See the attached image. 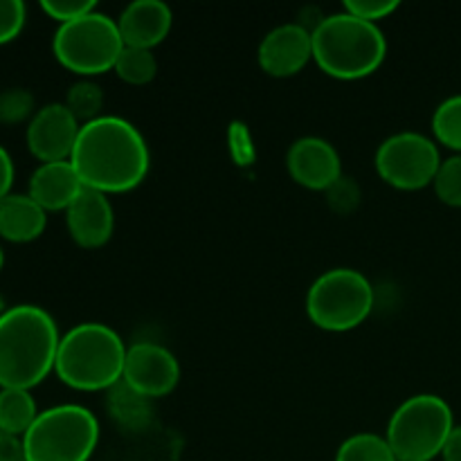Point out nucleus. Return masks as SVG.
Instances as JSON below:
<instances>
[{"mask_svg": "<svg viewBox=\"0 0 461 461\" xmlns=\"http://www.w3.org/2000/svg\"><path fill=\"white\" fill-rule=\"evenodd\" d=\"M374 309V286L360 270L331 268L306 293V313L322 331L345 333L360 327Z\"/></svg>", "mask_w": 461, "mask_h": 461, "instance_id": "nucleus-7", "label": "nucleus"}, {"mask_svg": "<svg viewBox=\"0 0 461 461\" xmlns=\"http://www.w3.org/2000/svg\"><path fill=\"white\" fill-rule=\"evenodd\" d=\"M336 461H399L385 437L358 432L347 437L336 453Z\"/></svg>", "mask_w": 461, "mask_h": 461, "instance_id": "nucleus-20", "label": "nucleus"}, {"mask_svg": "<svg viewBox=\"0 0 461 461\" xmlns=\"http://www.w3.org/2000/svg\"><path fill=\"white\" fill-rule=\"evenodd\" d=\"M70 162L84 187L111 196L144 183L151 153L144 135L129 120L104 115L81 126Z\"/></svg>", "mask_w": 461, "mask_h": 461, "instance_id": "nucleus-1", "label": "nucleus"}, {"mask_svg": "<svg viewBox=\"0 0 461 461\" xmlns=\"http://www.w3.org/2000/svg\"><path fill=\"white\" fill-rule=\"evenodd\" d=\"M23 444L27 461H88L99 444V421L84 405H54L39 412Z\"/></svg>", "mask_w": 461, "mask_h": 461, "instance_id": "nucleus-5", "label": "nucleus"}, {"mask_svg": "<svg viewBox=\"0 0 461 461\" xmlns=\"http://www.w3.org/2000/svg\"><path fill=\"white\" fill-rule=\"evenodd\" d=\"M124 45L153 50L169 36L174 16L162 0H133L115 18Z\"/></svg>", "mask_w": 461, "mask_h": 461, "instance_id": "nucleus-15", "label": "nucleus"}, {"mask_svg": "<svg viewBox=\"0 0 461 461\" xmlns=\"http://www.w3.org/2000/svg\"><path fill=\"white\" fill-rule=\"evenodd\" d=\"M0 461H27L23 437L0 430Z\"/></svg>", "mask_w": 461, "mask_h": 461, "instance_id": "nucleus-31", "label": "nucleus"}, {"mask_svg": "<svg viewBox=\"0 0 461 461\" xmlns=\"http://www.w3.org/2000/svg\"><path fill=\"white\" fill-rule=\"evenodd\" d=\"M81 124L63 102L41 106L27 122L25 142L32 156L43 162L70 160Z\"/></svg>", "mask_w": 461, "mask_h": 461, "instance_id": "nucleus-11", "label": "nucleus"}, {"mask_svg": "<svg viewBox=\"0 0 461 461\" xmlns=\"http://www.w3.org/2000/svg\"><path fill=\"white\" fill-rule=\"evenodd\" d=\"M228 151L237 167H252L257 162L255 138L246 122L234 120L228 124Z\"/></svg>", "mask_w": 461, "mask_h": 461, "instance_id": "nucleus-26", "label": "nucleus"}, {"mask_svg": "<svg viewBox=\"0 0 461 461\" xmlns=\"http://www.w3.org/2000/svg\"><path fill=\"white\" fill-rule=\"evenodd\" d=\"M122 81L131 86H144L156 79L158 75V59L153 50L144 48H129L124 45L122 54L117 57L115 68H113Z\"/></svg>", "mask_w": 461, "mask_h": 461, "instance_id": "nucleus-21", "label": "nucleus"}, {"mask_svg": "<svg viewBox=\"0 0 461 461\" xmlns=\"http://www.w3.org/2000/svg\"><path fill=\"white\" fill-rule=\"evenodd\" d=\"M291 178L311 192H327L342 176V160L338 149L318 135L295 140L286 153Z\"/></svg>", "mask_w": 461, "mask_h": 461, "instance_id": "nucleus-13", "label": "nucleus"}, {"mask_svg": "<svg viewBox=\"0 0 461 461\" xmlns=\"http://www.w3.org/2000/svg\"><path fill=\"white\" fill-rule=\"evenodd\" d=\"M41 9L48 14L52 21H57L59 25H66V23L77 21V18L86 16V14L95 12L97 5L93 0H43Z\"/></svg>", "mask_w": 461, "mask_h": 461, "instance_id": "nucleus-29", "label": "nucleus"}, {"mask_svg": "<svg viewBox=\"0 0 461 461\" xmlns=\"http://www.w3.org/2000/svg\"><path fill=\"white\" fill-rule=\"evenodd\" d=\"M3 266H5V250L3 246H0V270H3Z\"/></svg>", "mask_w": 461, "mask_h": 461, "instance_id": "nucleus-35", "label": "nucleus"}, {"mask_svg": "<svg viewBox=\"0 0 461 461\" xmlns=\"http://www.w3.org/2000/svg\"><path fill=\"white\" fill-rule=\"evenodd\" d=\"M27 7L23 0H0V45L9 43L23 32Z\"/></svg>", "mask_w": 461, "mask_h": 461, "instance_id": "nucleus-27", "label": "nucleus"}, {"mask_svg": "<svg viewBox=\"0 0 461 461\" xmlns=\"http://www.w3.org/2000/svg\"><path fill=\"white\" fill-rule=\"evenodd\" d=\"M126 351L129 347L115 329L81 322L61 336L54 374L72 390L108 392L124 376Z\"/></svg>", "mask_w": 461, "mask_h": 461, "instance_id": "nucleus-3", "label": "nucleus"}, {"mask_svg": "<svg viewBox=\"0 0 461 461\" xmlns=\"http://www.w3.org/2000/svg\"><path fill=\"white\" fill-rule=\"evenodd\" d=\"M432 133L444 147L461 153V93L446 97L432 113Z\"/></svg>", "mask_w": 461, "mask_h": 461, "instance_id": "nucleus-23", "label": "nucleus"}, {"mask_svg": "<svg viewBox=\"0 0 461 461\" xmlns=\"http://www.w3.org/2000/svg\"><path fill=\"white\" fill-rule=\"evenodd\" d=\"M14 178H16L14 160H12V156H9L7 149L0 144V201H3L5 196H9V194H12Z\"/></svg>", "mask_w": 461, "mask_h": 461, "instance_id": "nucleus-32", "label": "nucleus"}, {"mask_svg": "<svg viewBox=\"0 0 461 461\" xmlns=\"http://www.w3.org/2000/svg\"><path fill=\"white\" fill-rule=\"evenodd\" d=\"M39 417V408L30 390H0V430L23 437Z\"/></svg>", "mask_w": 461, "mask_h": 461, "instance_id": "nucleus-19", "label": "nucleus"}, {"mask_svg": "<svg viewBox=\"0 0 461 461\" xmlns=\"http://www.w3.org/2000/svg\"><path fill=\"white\" fill-rule=\"evenodd\" d=\"M122 50L124 41L117 21L97 9L59 25L52 36V52L57 61L84 79L113 70Z\"/></svg>", "mask_w": 461, "mask_h": 461, "instance_id": "nucleus-8", "label": "nucleus"}, {"mask_svg": "<svg viewBox=\"0 0 461 461\" xmlns=\"http://www.w3.org/2000/svg\"><path fill=\"white\" fill-rule=\"evenodd\" d=\"M327 203L338 214H351L360 205V187L351 178L342 176L327 189Z\"/></svg>", "mask_w": 461, "mask_h": 461, "instance_id": "nucleus-28", "label": "nucleus"}, {"mask_svg": "<svg viewBox=\"0 0 461 461\" xmlns=\"http://www.w3.org/2000/svg\"><path fill=\"white\" fill-rule=\"evenodd\" d=\"M441 459L461 461V426H455L453 432H450L448 441H446L444 450H441Z\"/></svg>", "mask_w": 461, "mask_h": 461, "instance_id": "nucleus-33", "label": "nucleus"}, {"mask_svg": "<svg viewBox=\"0 0 461 461\" xmlns=\"http://www.w3.org/2000/svg\"><path fill=\"white\" fill-rule=\"evenodd\" d=\"M453 428V408L441 396L414 394L394 410L385 439L399 461H435Z\"/></svg>", "mask_w": 461, "mask_h": 461, "instance_id": "nucleus-6", "label": "nucleus"}, {"mask_svg": "<svg viewBox=\"0 0 461 461\" xmlns=\"http://www.w3.org/2000/svg\"><path fill=\"white\" fill-rule=\"evenodd\" d=\"M396 9H399L396 0H347L345 3V12L354 14V16L363 18L367 23H374V25L392 16Z\"/></svg>", "mask_w": 461, "mask_h": 461, "instance_id": "nucleus-30", "label": "nucleus"}, {"mask_svg": "<svg viewBox=\"0 0 461 461\" xmlns=\"http://www.w3.org/2000/svg\"><path fill=\"white\" fill-rule=\"evenodd\" d=\"M84 189L79 174L70 160L43 162L36 167L27 183V194L45 212H66Z\"/></svg>", "mask_w": 461, "mask_h": 461, "instance_id": "nucleus-16", "label": "nucleus"}, {"mask_svg": "<svg viewBox=\"0 0 461 461\" xmlns=\"http://www.w3.org/2000/svg\"><path fill=\"white\" fill-rule=\"evenodd\" d=\"M36 108L34 95L27 88H5L0 90V124H21L34 117Z\"/></svg>", "mask_w": 461, "mask_h": 461, "instance_id": "nucleus-24", "label": "nucleus"}, {"mask_svg": "<svg viewBox=\"0 0 461 461\" xmlns=\"http://www.w3.org/2000/svg\"><path fill=\"white\" fill-rule=\"evenodd\" d=\"M61 336L52 315L36 304L9 306L0 315V390H32L57 365Z\"/></svg>", "mask_w": 461, "mask_h": 461, "instance_id": "nucleus-2", "label": "nucleus"}, {"mask_svg": "<svg viewBox=\"0 0 461 461\" xmlns=\"http://www.w3.org/2000/svg\"><path fill=\"white\" fill-rule=\"evenodd\" d=\"M106 410L122 430L142 432L153 421V401L138 394L124 381H120L108 390Z\"/></svg>", "mask_w": 461, "mask_h": 461, "instance_id": "nucleus-18", "label": "nucleus"}, {"mask_svg": "<svg viewBox=\"0 0 461 461\" xmlns=\"http://www.w3.org/2000/svg\"><path fill=\"white\" fill-rule=\"evenodd\" d=\"M374 167L383 183L401 192H417L435 183L441 167L439 147L428 135L417 131H401L381 142Z\"/></svg>", "mask_w": 461, "mask_h": 461, "instance_id": "nucleus-9", "label": "nucleus"}, {"mask_svg": "<svg viewBox=\"0 0 461 461\" xmlns=\"http://www.w3.org/2000/svg\"><path fill=\"white\" fill-rule=\"evenodd\" d=\"M63 104L70 108V113L79 120L81 126L104 117V90L102 86L95 84V81L90 79H79L77 84H72L70 88H68L66 102Z\"/></svg>", "mask_w": 461, "mask_h": 461, "instance_id": "nucleus-22", "label": "nucleus"}, {"mask_svg": "<svg viewBox=\"0 0 461 461\" xmlns=\"http://www.w3.org/2000/svg\"><path fill=\"white\" fill-rule=\"evenodd\" d=\"M7 309H9V306H7V304H5L3 295H0V315H3V313H5V311H7Z\"/></svg>", "mask_w": 461, "mask_h": 461, "instance_id": "nucleus-34", "label": "nucleus"}, {"mask_svg": "<svg viewBox=\"0 0 461 461\" xmlns=\"http://www.w3.org/2000/svg\"><path fill=\"white\" fill-rule=\"evenodd\" d=\"M432 187L441 203L450 207H461V153L441 160Z\"/></svg>", "mask_w": 461, "mask_h": 461, "instance_id": "nucleus-25", "label": "nucleus"}, {"mask_svg": "<svg viewBox=\"0 0 461 461\" xmlns=\"http://www.w3.org/2000/svg\"><path fill=\"white\" fill-rule=\"evenodd\" d=\"M66 225L77 246L95 250L111 241L115 230V212L106 194L84 187L66 210Z\"/></svg>", "mask_w": 461, "mask_h": 461, "instance_id": "nucleus-14", "label": "nucleus"}, {"mask_svg": "<svg viewBox=\"0 0 461 461\" xmlns=\"http://www.w3.org/2000/svg\"><path fill=\"white\" fill-rule=\"evenodd\" d=\"M122 381L147 399H162L178 387L180 363L167 347L158 342H135L126 351Z\"/></svg>", "mask_w": 461, "mask_h": 461, "instance_id": "nucleus-10", "label": "nucleus"}, {"mask_svg": "<svg viewBox=\"0 0 461 461\" xmlns=\"http://www.w3.org/2000/svg\"><path fill=\"white\" fill-rule=\"evenodd\" d=\"M311 34L313 61L333 79H365L385 61L387 41L381 27L349 12L329 14L311 30Z\"/></svg>", "mask_w": 461, "mask_h": 461, "instance_id": "nucleus-4", "label": "nucleus"}, {"mask_svg": "<svg viewBox=\"0 0 461 461\" xmlns=\"http://www.w3.org/2000/svg\"><path fill=\"white\" fill-rule=\"evenodd\" d=\"M48 212L30 194H9L0 201V239L12 243L36 241L45 232Z\"/></svg>", "mask_w": 461, "mask_h": 461, "instance_id": "nucleus-17", "label": "nucleus"}, {"mask_svg": "<svg viewBox=\"0 0 461 461\" xmlns=\"http://www.w3.org/2000/svg\"><path fill=\"white\" fill-rule=\"evenodd\" d=\"M259 68L270 77L286 79L304 70L313 61V34L300 23L273 27L257 50Z\"/></svg>", "mask_w": 461, "mask_h": 461, "instance_id": "nucleus-12", "label": "nucleus"}]
</instances>
